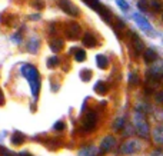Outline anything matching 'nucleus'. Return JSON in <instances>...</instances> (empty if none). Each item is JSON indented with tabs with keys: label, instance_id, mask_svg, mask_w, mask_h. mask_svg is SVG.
Listing matches in <instances>:
<instances>
[{
	"label": "nucleus",
	"instance_id": "f03ea898",
	"mask_svg": "<svg viewBox=\"0 0 163 156\" xmlns=\"http://www.w3.org/2000/svg\"><path fill=\"white\" fill-rule=\"evenodd\" d=\"M140 148H142V145H140L139 140H127V142L123 143V146L120 148V152L124 153V155H132V153L139 152Z\"/></svg>",
	"mask_w": 163,
	"mask_h": 156
},
{
	"label": "nucleus",
	"instance_id": "c756f323",
	"mask_svg": "<svg viewBox=\"0 0 163 156\" xmlns=\"http://www.w3.org/2000/svg\"><path fill=\"white\" fill-rule=\"evenodd\" d=\"M162 96H163L162 92H159V93L156 95V102H157V103H162Z\"/></svg>",
	"mask_w": 163,
	"mask_h": 156
},
{
	"label": "nucleus",
	"instance_id": "2f4dec72",
	"mask_svg": "<svg viewBox=\"0 0 163 156\" xmlns=\"http://www.w3.org/2000/svg\"><path fill=\"white\" fill-rule=\"evenodd\" d=\"M3 150H4V149H3ZM3 156H15V155H12V152H9V150H4Z\"/></svg>",
	"mask_w": 163,
	"mask_h": 156
},
{
	"label": "nucleus",
	"instance_id": "c85d7f7f",
	"mask_svg": "<svg viewBox=\"0 0 163 156\" xmlns=\"http://www.w3.org/2000/svg\"><path fill=\"white\" fill-rule=\"evenodd\" d=\"M117 3L120 4V7H122L123 10H127V9H129V6L126 4V1H124V0H117Z\"/></svg>",
	"mask_w": 163,
	"mask_h": 156
},
{
	"label": "nucleus",
	"instance_id": "0eeeda50",
	"mask_svg": "<svg viewBox=\"0 0 163 156\" xmlns=\"http://www.w3.org/2000/svg\"><path fill=\"white\" fill-rule=\"evenodd\" d=\"M114 143H116V139H114L113 136H106V138H103V140H102L100 150H102L103 153H105V152H109V150L114 146Z\"/></svg>",
	"mask_w": 163,
	"mask_h": 156
},
{
	"label": "nucleus",
	"instance_id": "20e7f679",
	"mask_svg": "<svg viewBox=\"0 0 163 156\" xmlns=\"http://www.w3.org/2000/svg\"><path fill=\"white\" fill-rule=\"evenodd\" d=\"M80 32H82L80 26L77 25V23H69L67 29H66V36L70 40H76V39L80 37Z\"/></svg>",
	"mask_w": 163,
	"mask_h": 156
},
{
	"label": "nucleus",
	"instance_id": "9d476101",
	"mask_svg": "<svg viewBox=\"0 0 163 156\" xmlns=\"http://www.w3.org/2000/svg\"><path fill=\"white\" fill-rule=\"evenodd\" d=\"M25 135L22 133V132H15L13 135H12V143L13 145H16V146H19V145H22L23 142H25Z\"/></svg>",
	"mask_w": 163,
	"mask_h": 156
},
{
	"label": "nucleus",
	"instance_id": "39448f33",
	"mask_svg": "<svg viewBox=\"0 0 163 156\" xmlns=\"http://www.w3.org/2000/svg\"><path fill=\"white\" fill-rule=\"evenodd\" d=\"M59 6L63 9L67 15H70V16H79V9L74 7L73 3H70V0H59Z\"/></svg>",
	"mask_w": 163,
	"mask_h": 156
},
{
	"label": "nucleus",
	"instance_id": "cd10ccee",
	"mask_svg": "<svg viewBox=\"0 0 163 156\" xmlns=\"http://www.w3.org/2000/svg\"><path fill=\"white\" fill-rule=\"evenodd\" d=\"M33 6H34V7H37V9H41L44 4H43V1H41V0H34Z\"/></svg>",
	"mask_w": 163,
	"mask_h": 156
},
{
	"label": "nucleus",
	"instance_id": "dca6fc26",
	"mask_svg": "<svg viewBox=\"0 0 163 156\" xmlns=\"http://www.w3.org/2000/svg\"><path fill=\"white\" fill-rule=\"evenodd\" d=\"M123 125H124V119H123V117H117L113 122V125H112V129H113V130H120L123 128Z\"/></svg>",
	"mask_w": 163,
	"mask_h": 156
},
{
	"label": "nucleus",
	"instance_id": "bb28decb",
	"mask_svg": "<svg viewBox=\"0 0 163 156\" xmlns=\"http://www.w3.org/2000/svg\"><path fill=\"white\" fill-rule=\"evenodd\" d=\"M53 129H55V130H57V132L63 130V129H65V123H63V122H56V123H55V126H53Z\"/></svg>",
	"mask_w": 163,
	"mask_h": 156
},
{
	"label": "nucleus",
	"instance_id": "ddd939ff",
	"mask_svg": "<svg viewBox=\"0 0 163 156\" xmlns=\"http://www.w3.org/2000/svg\"><path fill=\"white\" fill-rule=\"evenodd\" d=\"M83 1H84L89 7H92L93 10H96L98 13L102 10V7H103V6L100 4V1H99V0H83Z\"/></svg>",
	"mask_w": 163,
	"mask_h": 156
},
{
	"label": "nucleus",
	"instance_id": "4468645a",
	"mask_svg": "<svg viewBox=\"0 0 163 156\" xmlns=\"http://www.w3.org/2000/svg\"><path fill=\"white\" fill-rule=\"evenodd\" d=\"M63 47V42L60 39H52L50 40V49L53 52H60V49Z\"/></svg>",
	"mask_w": 163,
	"mask_h": 156
},
{
	"label": "nucleus",
	"instance_id": "5701e85b",
	"mask_svg": "<svg viewBox=\"0 0 163 156\" xmlns=\"http://www.w3.org/2000/svg\"><path fill=\"white\" fill-rule=\"evenodd\" d=\"M150 7L153 9L155 12H160L162 6H160V1L159 0H150Z\"/></svg>",
	"mask_w": 163,
	"mask_h": 156
},
{
	"label": "nucleus",
	"instance_id": "6e6552de",
	"mask_svg": "<svg viewBox=\"0 0 163 156\" xmlns=\"http://www.w3.org/2000/svg\"><path fill=\"white\" fill-rule=\"evenodd\" d=\"M82 40H83V44H84L86 47H95V46H96V39H95V36H93L92 33H86Z\"/></svg>",
	"mask_w": 163,
	"mask_h": 156
},
{
	"label": "nucleus",
	"instance_id": "b1692460",
	"mask_svg": "<svg viewBox=\"0 0 163 156\" xmlns=\"http://www.w3.org/2000/svg\"><path fill=\"white\" fill-rule=\"evenodd\" d=\"M57 65H59V59H57L56 56L47 59V67H56Z\"/></svg>",
	"mask_w": 163,
	"mask_h": 156
},
{
	"label": "nucleus",
	"instance_id": "9b49d317",
	"mask_svg": "<svg viewBox=\"0 0 163 156\" xmlns=\"http://www.w3.org/2000/svg\"><path fill=\"white\" fill-rule=\"evenodd\" d=\"M95 90L98 92L99 95H105V93L109 90V85L105 82H98L95 85Z\"/></svg>",
	"mask_w": 163,
	"mask_h": 156
},
{
	"label": "nucleus",
	"instance_id": "4be33fe9",
	"mask_svg": "<svg viewBox=\"0 0 163 156\" xmlns=\"http://www.w3.org/2000/svg\"><path fill=\"white\" fill-rule=\"evenodd\" d=\"M127 79H129V83H130V85H139V77L135 72H130L129 76H127Z\"/></svg>",
	"mask_w": 163,
	"mask_h": 156
},
{
	"label": "nucleus",
	"instance_id": "a211bd4d",
	"mask_svg": "<svg viewBox=\"0 0 163 156\" xmlns=\"http://www.w3.org/2000/svg\"><path fill=\"white\" fill-rule=\"evenodd\" d=\"M80 79L83 80V82H89L90 79H92V70H89V69L82 70L80 72Z\"/></svg>",
	"mask_w": 163,
	"mask_h": 156
},
{
	"label": "nucleus",
	"instance_id": "f257e3e1",
	"mask_svg": "<svg viewBox=\"0 0 163 156\" xmlns=\"http://www.w3.org/2000/svg\"><path fill=\"white\" fill-rule=\"evenodd\" d=\"M22 74L29 80V85L32 87V93L34 98H37V93L40 89V79H39V72L33 65H23L22 66Z\"/></svg>",
	"mask_w": 163,
	"mask_h": 156
},
{
	"label": "nucleus",
	"instance_id": "72a5a7b5",
	"mask_svg": "<svg viewBox=\"0 0 163 156\" xmlns=\"http://www.w3.org/2000/svg\"><path fill=\"white\" fill-rule=\"evenodd\" d=\"M0 152H3V149H1V148H0Z\"/></svg>",
	"mask_w": 163,
	"mask_h": 156
},
{
	"label": "nucleus",
	"instance_id": "f8f14e48",
	"mask_svg": "<svg viewBox=\"0 0 163 156\" xmlns=\"http://www.w3.org/2000/svg\"><path fill=\"white\" fill-rule=\"evenodd\" d=\"M96 60H98V66L100 69H106L109 66V59L105 56V55H98L96 56Z\"/></svg>",
	"mask_w": 163,
	"mask_h": 156
},
{
	"label": "nucleus",
	"instance_id": "f3484780",
	"mask_svg": "<svg viewBox=\"0 0 163 156\" xmlns=\"http://www.w3.org/2000/svg\"><path fill=\"white\" fill-rule=\"evenodd\" d=\"M99 13H100V15H102V19H103V20H105V22H107V23H109V22H110V20H112V13H110V12H109V10H107V9L102 7V10H100V12H99Z\"/></svg>",
	"mask_w": 163,
	"mask_h": 156
},
{
	"label": "nucleus",
	"instance_id": "7c9ffc66",
	"mask_svg": "<svg viewBox=\"0 0 163 156\" xmlns=\"http://www.w3.org/2000/svg\"><path fill=\"white\" fill-rule=\"evenodd\" d=\"M4 103V96H3V90L0 89V106Z\"/></svg>",
	"mask_w": 163,
	"mask_h": 156
},
{
	"label": "nucleus",
	"instance_id": "412c9836",
	"mask_svg": "<svg viewBox=\"0 0 163 156\" xmlns=\"http://www.w3.org/2000/svg\"><path fill=\"white\" fill-rule=\"evenodd\" d=\"M39 49V42L36 40V39H33L30 43H29V50H30V53H36Z\"/></svg>",
	"mask_w": 163,
	"mask_h": 156
},
{
	"label": "nucleus",
	"instance_id": "423d86ee",
	"mask_svg": "<svg viewBox=\"0 0 163 156\" xmlns=\"http://www.w3.org/2000/svg\"><path fill=\"white\" fill-rule=\"evenodd\" d=\"M138 133L142 138H145V139L149 138V126H147V123L145 122L143 117L138 119Z\"/></svg>",
	"mask_w": 163,
	"mask_h": 156
},
{
	"label": "nucleus",
	"instance_id": "a878e982",
	"mask_svg": "<svg viewBox=\"0 0 163 156\" xmlns=\"http://www.w3.org/2000/svg\"><path fill=\"white\" fill-rule=\"evenodd\" d=\"M138 7L140 9V10H143V12H146L147 9V4H146V0H139L138 1Z\"/></svg>",
	"mask_w": 163,
	"mask_h": 156
},
{
	"label": "nucleus",
	"instance_id": "2eb2a0df",
	"mask_svg": "<svg viewBox=\"0 0 163 156\" xmlns=\"http://www.w3.org/2000/svg\"><path fill=\"white\" fill-rule=\"evenodd\" d=\"M132 42H133V47H135V50H136V53H140V52L143 50V43H142V40L139 39L136 34H133Z\"/></svg>",
	"mask_w": 163,
	"mask_h": 156
},
{
	"label": "nucleus",
	"instance_id": "7ed1b4c3",
	"mask_svg": "<svg viewBox=\"0 0 163 156\" xmlns=\"http://www.w3.org/2000/svg\"><path fill=\"white\" fill-rule=\"evenodd\" d=\"M98 115L95 113V112H87L86 116H84V119H83V129L86 132H92L95 129V125H96V119Z\"/></svg>",
	"mask_w": 163,
	"mask_h": 156
},
{
	"label": "nucleus",
	"instance_id": "aec40b11",
	"mask_svg": "<svg viewBox=\"0 0 163 156\" xmlns=\"http://www.w3.org/2000/svg\"><path fill=\"white\" fill-rule=\"evenodd\" d=\"M74 55H76V60H77V62H83V60L86 59V52H84V50L76 49Z\"/></svg>",
	"mask_w": 163,
	"mask_h": 156
},
{
	"label": "nucleus",
	"instance_id": "473e14b6",
	"mask_svg": "<svg viewBox=\"0 0 163 156\" xmlns=\"http://www.w3.org/2000/svg\"><path fill=\"white\" fill-rule=\"evenodd\" d=\"M152 156H162V153H160V150H156V152L152 153Z\"/></svg>",
	"mask_w": 163,
	"mask_h": 156
},
{
	"label": "nucleus",
	"instance_id": "6ab92c4d",
	"mask_svg": "<svg viewBox=\"0 0 163 156\" xmlns=\"http://www.w3.org/2000/svg\"><path fill=\"white\" fill-rule=\"evenodd\" d=\"M93 153H95V148H93V146H87V148L82 149L79 156H92Z\"/></svg>",
	"mask_w": 163,
	"mask_h": 156
},
{
	"label": "nucleus",
	"instance_id": "393cba45",
	"mask_svg": "<svg viewBox=\"0 0 163 156\" xmlns=\"http://www.w3.org/2000/svg\"><path fill=\"white\" fill-rule=\"evenodd\" d=\"M160 133H162V128H157L155 130V139L157 143H162V138H160Z\"/></svg>",
	"mask_w": 163,
	"mask_h": 156
},
{
	"label": "nucleus",
	"instance_id": "1a4fd4ad",
	"mask_svg": "<svg viewBox=\"0 0 163 156\" xmlns=\"http://www.w3.org/2000/svg\"><path fill=\"white\" fill-rule=\"evenodd\" d=\"M143 58H145V62H147V63H152V62H155L156 59H157V53H156L155 49H147V50H145Z\"/></svg>",
	"mask_w": 163,
	"mask_h": 156
}]
</instances>
